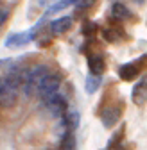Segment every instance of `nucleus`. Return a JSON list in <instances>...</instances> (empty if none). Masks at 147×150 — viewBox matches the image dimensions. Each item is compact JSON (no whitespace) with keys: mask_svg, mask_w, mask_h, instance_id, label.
Instances as JSON below:
<instances>
[{"mask_svg":"<svg viewBox=\"0 0 147 150\" xmlns=\"http://www.w3.org/2000/svg\"><path fill=\"white\" fill-rule=\"evenodd\" d=\"M22 75H7L0 79V107L11 109L18 102V86L22 84Z\"/></svg>","mask_w":147,"mask_h":150,"instance_id":"f257e3e1","label":"nucleus"},{"mask_svg":"<svg viewBox=\"0 0 147 150\" xmlns=\"http://www.w3.org/2000/svg\"><path fill=\"white\" fill-rule=\"evenodd\" d=\"M136 2H138V4H143V0H136Z\"/></svg>","mask_w":147,"mask_h":150,"instance_id":"aec40b11","label":"nucleus"},{"mask_svg":"<svg viewBox=\"0 0 147 150\" xmlns=\"http://www.w3.org/2000/svg\"><path fill=\"white\" fill-rule=\"evenodd\" d=\"M88 66H90V73L91 75H101L106 68L104 64V59L101 57V55H93V57L88 59Z\"/></svg>","mask_w":147,"mask_h":150,"instance_id":"9b49d317","label":"nucleus"},{"mask_svg":"<svg viewBox=\"0 0 147 150\" xmlns=\"http://www.w3.org/2000/svg\"><path fill=\"white\" fill-rule=\"evenodd\" d=\"M72 23H74V20L70 16H61V18H58V20H54L50 23V32L54 36H61V34H65L66 30L72 29Z\"/></svg>","mask_w":147,"mask_h":150,"instance_id":"423d86ee","label":"nucleus"},{"mask_svg":"<svg viewBox=\"0 0 147 150\" xmlns=\"http://www.w3.org/2000/svg\"><path fill=\"white\" fill-rule=\"evenodd\" d=\"M61 148H63V150H74V148H76V139H74L72 134H66V138L63 139Z\"/></svg>","mask_w":147,"mask_h":150,"instance_id":"2eb2a0df","label":"nucleus"},{"mask_svg":"<svg viewBox=\"0 0 147 150\" xmlns=\"http://www.w3.org/2000/svg\"><path fill=\"white\" fill-rule=\"evenodd\" d=\"M99 86H101V77L99 75H88L86 77V84H84V89H86V93H95L97 89H99Z\"/></svg>","mask_w":147,"mask_h":150,"instance_id":"f8f14e48","label":"nucleus"},{"mask_svg":"<svg viewBox=\"0 0 147 150\" xmlns=\"http://www.w3.org/2000/svg\"><path fill=\"white\" fill-rule=\"evenodd\" d=\"M102 34H104V38H106L108 41H117V40H118V36H117V32H113V30H104Z\"/></svg>","mask_w":147,"mask_h":150,"instance_id":"dca6fc26","label":"nucleus"},{"mask_svg":"<svg viewBox=\"0 0 147 150\" xmlns=\"http://www.w3.org/2000/svg\"><path fill=\"white\" fill-rule=\"evenodd\" d=\"M76 4H77V0H59V2L52 4V6L47 9V14L59 13V11H63V9H66V7H70V6H76Z\"/></svg>","mask_w":147,"mask_h":150,"instance_id":"ddd939ff","label":"nucleus"},{"mask_svg":"<svg viewBox=\"0 0 147 150\" xmlns=\"http://www.w3.org/2000/svg\"><path fill=\"white\" fill-rule=\"evenodd\" d=\"M95 30H97V25H95V23H86V27L83 29V32H84L86 36H90V34H93Z\"/></svg>","mask_w":147,"mask_h":150,"instance_id":"a211bd4d","label":"nucleus"},{"mask_svg":"<svg viewBox=\"0 0 147 150\" xmlns=\"http://www.w3.org/2000/svg\"><path fill=\"white\" fill-rule=\"evenodd\" d=\"M117 71H118V77L122 81H135V77L138 75L140 68H138L136 63H126V64H120Z\"/></svg>","mask_w":147,"mask_h":150,"instance_id":"6e6552de","label":"nucleus"},{"mask_svg":"<svg viewBox=\"0 0 147 150\" xmlns=\"http://www.w3.org/2000/svg\"><path fill=\"white\" fill-rule=\"evenodd\" d=\"M6 20H7V11L6 9H0V25H2Z\"/></svg>","mask_w":147,"mask_h":150,"instance_id":"6ab92c4d","label":"nucleus"},{"mask_svg":"<svg viewBox=\"0 0 147 150\" xmlns=\"http://www.w3.org/2000/svg\"><path fill=\"white\" fill-rule=\"evenodd\" d=\"M45 105H47V109L50 111L52 116H63L68 104H66V98H65L63 95L54 93L52 97H49V98L45 100Z\"/></svg>","mask_w":147,"mask_h":150,"instance_id":"20e7f679","label":"nucleus"},{"mask_svg":"<svg viewBox=\"0 0 147 150\" xmlns=\"http://www.w3.org/2000/svg\"><path fill=\"white\" fill-rule=\"evenodd\" d=\"M111 14H113V18H117V20H120V22H124V20H129V18H133L131 11L127 9L124 4H120V2H115V4L111 6Z\"/></svg>","mask_w":147,"mask_h":150,"instance_id":"1a4fd4ad","label":"nucleus"},{"mask_svg":"<svg viewBox=\"0 0 147 150\" xmlns=\"http://www.w3.org/2000/svg\"><path fill=\"white\" fill-rule=\"evenodd\" d=\"M32 40H34V38H32V32H31V30L14 32V34H9V36H7V40L4 41V45H6L7 48H20V47L29 45Z\"/></svg>","mask_w":147,"mask_h":150,"instance_id":"39448f33","label":"nucleus"},{"mask_svg":"<svg viewBox=\"0 0 147 150\" xmlns=\"http://www.w3.org/2000/svg\"><path fill=\"white\" fill-rule=\"evenodd\" d=\"M79 112H70V115L66 116V125L70 127V129H76L77 125H79Z\"/></svg>","mask_w":147,"mask_h":150,"instance_id":"4468645a","label":"nucleus"},{"mask_svg":"<svg viewBox=\"0 0 147 150\" xmlns=\"http://www.w3.org/2000/svg\"><path fill=\"white\" fill-rule=\"evenodd\" d=\"M133 102L136 105L145 104V79H140V82L133 88Z\"/></svg>","mask_w":147,"mask_h":150,"instance_id":"9d476101","label":"nucleus"},{"mask_svg":"<svg viewBox=\"0 0 147 150\" xmlns=\"http://www.w3.org/2000/svg\"><path fill=\"white\" fill-rule=\"evenodd\" d=\"M93 2H95V0H77V4H76V6H77L79 9H86V7H90Z\"/></svg>","mask_w":147,"mask_h":150,"instance_id":"f3484780","label":"nucleus"},{"mask_svg":"<svg viewBox=\"0 0 147 150\" xmlns=\"http://www.w3.org/2000/svg\"><path fill=\"white\" fill-rule=\"evenodd\" d=\"M120 115H122V109L118 105H109V107H106L104 112H102V123H104V127H113L118 122Z\"/></svg>","mask_w":147,"mask_h":150,"instance_id":"0eeeda50","label":"nucleus"},{"mask_svg":"<svg viewBox=\"0 0 147 150\" xmlns=\"http://www.w3.org/2000/svg\"><path fill=\"white\" fill-rule=\"evenodd\" d=\"M47 75H49V66H45V64L34 66V68H31V70L24 75V82H22V86H24V91H25L27 97L32 95L34 89L40 86V82L47 77Z\"/></svg>","mask_w":147,"mask_h":150,"instance_id":"f03ea898","label":"nucleus"},{"mask_svg":"<svg viewBox=\"0 0 147 150\" xmlns=\"http://www.w3.org/2000/svg\"><path fill=\"white\" fill-rule=\"evenodd\" d=\"M59 84H61L59 75H56V73H49L47 77L40 82V86L36 88V91L40 93V97H41L43 100H47L49 97H52V95H54V93H58Z\"/></svg>","mask_w":147,"mask_h":150,"instance_id":"7ed1b4c3","label":"nucleus"}]
</instances>
